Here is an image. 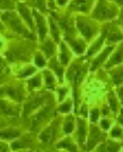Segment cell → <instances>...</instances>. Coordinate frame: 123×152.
Here are the masks:
<instances>
[{"mask_svg":"<svg viewBox=\"0 0 123 152\" xmlns=\"http://www.w3.org/2000/svg\"><path fill=\"white\" fill-rule=\"evenodd\" d=\"M51 15L55 18L60 25V31L65 39L64 42L68 44L71 50L78 56H84L88 48V43L82 37V35L76 29L74 14L66 9L65 12L60 13V14L51 12Z\"/></svg>","mask_w":123,"mask_h":152,"instance_id":"6da1fadb","label":"cell"},{"mask_svg":"<svg viewBox=\"0 0 123 152\" xmlns=\"http://www.w3.org/2000/svg\"><path fill=\"white\" fill-rule=\"evenodd\" d=\"M90 68V58L84 54L79 56L78 58L73 60L69 64V68L66 72V79L72 84L74 100H76V110L79 107V87L84 81V78Z\"/></svg>","mask_w":123,"mask_h":152,"instance_id":"7a4b0ae2","label":"cell"},{"mask_svg":"<svg viewBox=\"0 0 123 152\" xmlns=\"http://www.w3.org/2000/svg\"><path fill=\"white\" fill-rule=\"evenodd\" d=\"M74 18L76 29L88 44L100 34L101 23L91 17L90 14H74Z\"/></svg>","mask_w":123,"mask_h":152,"instance_id":"3957f363","label":"cell"},{"mask_svg":"<svg viewBox=\"0 0 123 152\" xmlns=\"http://www.w3.org/2000/svg\"><path fill=\"white\" fill-rule=\"evenodd\" d=\"M120 8L111 0H97L90 15L99 23H104L117 19Z\"/></svg>","mask_w":123,"mask_h":152,"instance_id":"277c9868","label":"cell"},{"mask_svg":"<svg viewBox=\"0 0 123 152\" xmlns=\"http://www.w3.org/2000/svg\"><path fill=\"white\" fill-rule=\"evenodd\" d=\"M1 20L7 25L9 29L13 31L14 33H17L19 35L23 36L25 38H30L31 41H35L36 37L33 34V32L25 26L27 23L23 21L21 16L14 11H5L1 14Z\"/></svg>","mask_w":123,"mask_h":152,"instance_id":"5b68a950","label":"cell"},{"mask_svg":"<svg viewBox=\"0 0 123 152\" xmlns=\"http://www.w3.org/2000/svg\"><path fill=\"white\" fill-rule=\"evenodd\" d=\"M105 36V45H118L123 42V30L117 19L101 23V30Z\"/></svg>","mask_w":123,"mask_h":152,"instance_id":"8992f818","label":"cell"},{"mask_svg":"<svg viewBox=\"0 0 123 152\" xmlns=\"http://www.w3.org/2000/svg\"><path fill=\"white\" fill-rule=\"evenodd\" d=\"M115 47L116 45H105V47L97 56H95L90 60V68H89V71L95 72V71H98L100 68H102L105 65L106 62H107L108 58L111 56Z\"/></svg>","mask_w":123,"mask_h":152,"instance_id":"52a82bcc","label":"cell"},{"mask_svg":"<svg viewBox=\"0 0 123 152\" xmlns=\"http://www.w3.org/2000/svg\"><path fill=\"white\" fill-rule=\"evenodd\" d=\"M97 0H70L67 10L73 14H90Z\"/></svg>","mask_w":123,"mask_h":152,"instance_id":"ba28073f","label":"cell"},{"mask_svg":"<svg viewBox=\"0 0 123 152\" xmlns=\"http://www.w3.org/2000/svg\"><path fill=\"white\" fill-rule=\"evenodd\" d=\"M31 52L29 50L28 45H20V44H16L13 47H11L7 52V58L9 61L14 62V61H25L28 60L31 56Z\"/></svg>","mask_w":123,"mask_h":152,"instance_id":"9c48e42d","label":"cell"},{"mask_svg":"<svg viewBox=\"0 0 123 152\" xmlns=\"http://www.w3.org/2000/svg\"><path fill=\"white\" fill-rule=\"evenodd\" d=\"M106 140L105 132L99 127H97L95 124H91L89 129V136H88V142L86 144V149L92 150L95 147L99 146L100 142H103Z\"/></svg>","mask_w":123,"mask_h":152,"instance_id":"30bf717a","label":"cell"},{"mask_svg":"<svg viewBox=\"0 0 123 152\" xmlns=\"http://www.w3.org/2000/svg\"><path fill=\"white\" fill-rule=\"evenodd\" d=\"M123 64V42L119 43L118 45H116L115 49L111 52V56L108 58L107 62L105 63V65L103 66L104 70H109L115 66H118Z\"/></svg>","mask_w":123,"mask_h":152,"instance_id":"8fae6325","label":"cell"},{"mask_svg":"<svg viewBox=\"0 0 123 152\" xmlns=\"http://www.w3.org/2000/svg\"><path fill=\"white\" fill-rule=\"evenodd\" d=\"M104 46H105V36H104L103 33L100 32V34L91 43L88 44V48L86 50L85 56L91 60L93 56H97L104 48Z\"/></svg>","mask_w":123,"mask_h":152,"instance_id":"7c38bea8","label":"cell"},{"mask_svg":"<svg viewBox=\"0 0 123 152\" xmlns=\"http://www.w3.org/2000/svg\"><path fill=\"white\" fill-rule=\"evenodd\" d=\"M16 8H17L18 13H19V15L23 19V21L27 23L28 28L33 32V29L35 27L34 17H33V11L29 8L28 4H25V3H21V2H17Z\"/></svg>","mask_w":123,"mask_h":152,"instance_id":"4fadbf2b","label":"cell"},{"mask_svg":"<svg viewBox=\"0 0 123 152\" xmlns=\"http://www.w3.org/2000/svg\"><path fill=\"white\" fill-rule=\"evenodd\" d=\"M33 17H34V20L36 23V28H37V32L38 35H39V39L41 42L44 41L47 36V31H48V27L47 23H46V20L44 16L41 15V13L38 12L37 10H34L33 9Z\"/></svg>","mask_w":123,"mask_h":152,"instance_id":"5bb4252c","label":"cell"},{"mask_svg":"<svg viewBox=\"0 0 123 152\" xmlns=\"http://www.w3.org/2000/svg\"><path fill=\"white\" fill-rule=\"evenodd\" d=\"M45 101V96L44 95H34L32 96L30 99H29L28 101L25 102V107H23V114L27 116L29 115L30 113H32L34 110H36L37 107H39L43 102Z\"/></svg>","mask_w":123,"mask_h":152,"instance_id":"9a60e30c","label":"cell"},{"mask_svg":"<svg viewBox=\"0 0 123 152\" xmlns=\"http://www.w3.org/2000/svg\"><path fill=\"white\" fill-rule=\"evenodd\" d=\"M53 112L54 111H53L52 107H44L41 111L38 112L32 120V130H36L45 120H47V118H49V117L51 118V116L53 115Z\"/></svg>","mask_w":123,"mask_h":152,"instance_id":"2e32d148","label":"cell"},{"mask_svg":"<svg viewBox=\"0 0 123 152\" xmlns=\"http://www.w3.org/2000/svg\"><path fill=\"white\" fill-rule=\"evenodd\" d=\"M106 72L108 74V77L111 79V84L115 87H118L120 86L121 84H123V64L115 66V67L107 70Z\"/></svg>","mask_w":123,"mask_h":152,"instance_id":"e0dca14e","label":"cell"},{"mask_svg":"<svg viewBox=\"0 0 123 152\" xmlns=\"http://www.w3.org/2000/svg\"><path fill=\"white\" fill-rule=\"evenodd\" d=\"M72 52L71 48L68 46L67 43L65 42H60V56L58 60L62 63L63 66H67L71 63V58H72Z\"/></svg>","mask_w":123,"mask_h":152,"instance_id":"ac0fdd59","label":"cell"},{"mask_svg":"<svg viewBox=\"0 0 123 152\" xmlns=\"http://www.w3.org/2000/svg\"><path fill=\"white\" fill-rule=\"evenodd\" d=\"M106 98H107V102H106V103L109 105L111 112H113V114L115 115V116H117V115L119 114V112H120L121 107H122V104H121L120 100H119L118 95H117L116 91L111 89V91L107 93Z\"/></svg>","mask_w":123,"mask_h":152,"instance_id":"d6986e66","label":"cell"},{"mask_svg":"<svg viewBox=\"0 0 123 152\" xmlns=\"http://www.w3.org/2000/svg\"><path fill=\"white\" fill-rule=\"evenodd\" d=\"M122 149L123 148L121 142L107 140L99 145L97 148V152H121Z\"/></svg>","mask_w":123,"mask_h":152,"instance_id":"ffe728a7","label":"cell"},{"mask_svg":"<svg viewBox=\"0 0 123 152\" xmlns=\"http://www.w3.org/2000/svg\"><path fill=\"white\" fill-rule=\"evenodd\" d=\"M76 134H78V142L81 147L84 148L86 135H87V122L84 117L76 118Z\"/></svg>","mask_w":123,"mask_h":152,"instance_id":"44dd1931","label":"cell"},{"mask_svg":"<svg viewBox=\"0 0 123 152\" xmlns=\"http://www.w3.org/2000/svg\"><path fill=\"white\" fill-rule=\"evenodd\" d=\"M3 94L9 96L11 99H13L14 101L17 102H21L23 99V91H21V87L18 86V85H11L8 87H3L1 89Z\"/></svg>","mask_w":123,"mask_h":152,"instance_id":"7402d4cb","label":"cell"},{"mask_svg":"<svg viewBox=\"0 0 123 152\" xmlns=\"http://www.w3.org/2000/svg\"><path fill=\"white\" fill-rule=\"evenodd\" d=\"M40 49L43 51V53L45 54L47 58H51L52 56H54L56 51V43L55 41L51 38H45L43 42H41V45H40Z\"/></svg>","mask_w":123,"mask_h":152,"instance_id":"603a6c76","label":"cell"},{"mask_svg":"<svg viewBox=\"0 0 123 152\" xmlns=\"http://www.w3.org/2000/svg\"><path fill=\"white\" fill-rule=\"evenodd\" d=\"M49 23H50V33H51V37L55 41L56 44H60V35H62V31H60V25L56 21V19L53 17L52 15L49 18Z\"/></svg>","mask_w":123,"mask_h":152,"instance_id":"cb8c5ba5","label":"cell"},{"mask_svg":"<svg viewBox=\"0 0 123 152\" xmlns=\"http://www.w3.org/2000/svg\"><path fill=\"white\" fill-rule=\"evenodd\" d=\"M55 122H53L51 124L50 127L46 128L39 135V138L40 140H43L44 142H52V140L55 137V134H56V126H55Z\"/></svg>","mask_w":123,"mask_h":152,"instance_id":"d4e9b609","label":"cell"},{"mask_svg":"<svg viewBox=\"0 0 123 152\" xmlns=\"http://www.w3.org/2000/svg\"><path fill=\"white\" fill-rule=\"evenodd\" d=\"M49 67L55 71L56 76L60 78V81H63L64 68H63L62 63H60V60H58L57 58H55V56H52V58H51L50 63H49Z\"/></svg>","mask_w":123,"mask_h":152,"instance_id":"484cf974","label":"cell"},{"mask_svg":"<svg viewBox=\"0 0 123 152\" xmlns=\"http://www.w3.org/2000/svg\"><path fill=\"white\" fill-rule=\"evenodd\" d=\"M0 111L7 116H17L19 113L17 107L11 105L7 101H0Z\"/></svg>","mask_w":123,"mask_h":152,"instance_id":"4316f807","label":"cell"},{"mask_svg":"<svg viewBox=\"0 0 123 152\" xmlns=\"http://www.w3.org/2000/svg\"><path fill=\"white\" fill-rule=\"evenodd\" d=\"M76 122V119L74 118L73 115H68V116H66L65 120H64V126H63L64 132H65L66 134H70L71 132L74 130Z\"/></svg>","mask_w":123,"mask_h":152,"instance_id":"83f0119b","label":"cell"},{"mask_svg":"<svg viewBox=\"0 0 123 152\" xmlns=\"http://www.w3.org/2000/svg\"><path fill=\"white\" fill-rule=\"evenodd\" d=\"M20 136V131L16 129H5L0 130V138L3 140H13Z\"/></svg>","mask_w":123,"mask_h":152,"instance_id":"f1b7e54d","label":"cell"},{"mask_svg":"<svg viewBox=\"0 0 123 152\" xmlns=\"http://www.w3.org/2000/svg\"><path fill=\"white\" fill-rule=\"evenodd\" d=\"M27 4L32 7L34 10H37L40 13H47L46 0H28Z\"/></svg>","mask_w":123,"mask_h":152,"instance_id":"f546056e","label":"cell"},{"mask_svg":"<svg viewBox=\"0 0 123 152\" xmlns=\"http://www.w3.org/2000/svg\"><path fill=\"white\" fill-rule=\"evenodd\" d=\"M57 148H63V149H66L70 152H76V144L72 142L71 138H65V140H60L57 144Z\"/></svg>","mask_w":123,"mask_h":152,"instance_id":"4dcf8cb0","label":"cell"},{"mask_svg":"<svg viewBox=\"0 0 123 152\" xmlns=\"http://www.w3.org/2000/svg\"><path fill=\"white\" fill-rule=\"evenodd\" d=\"M111 137L115 138V140H123V126L118 124H116L111 130Z\"/></svg>","mask_w":123,"mask_h":152,"instance_id":"1f68e13d","label":"cell"},{"mask_svg":"<svg viewBox=\"0 0 123 152\" xmlns=\"http://www.w3.org/2000/svg\"><path fill=\"white\" fill-rule=\"evenodd\" d=\"M43 75H44V78H45L46 87L50 89L54 88L55 87V78L53 77V75L49 70H45Z\"/></svg>","mask_w":123,"mask_h":152,"instance_id":"d6a6232c","label":"cell"},{"mask_svg":"<svg viewBox=\"0 0 123 152\" xmlns=\"http://www.w3.org/2000/svg\"><path fill=\"white\" fill-rule=\"evenodd\" d=\"M71 107H72V100L70 98H68L67 100H65L64 102H62L58 107V111L60 113H69L71 111Z\"/></svg>","mask_w":123,"mask_h":152,"instance_id":"836d02e7","label":"cell"},{"mask_svg":"<svg viewBox=\"0 0 123 152\" xmlns=\"http://www.w3.org/2000/svg\"><path fill=\"white\" fill-rule=\"evenodd\" d=\"M40 84H41V78H40V76H35L29 80V87L31 89L37 88V87L40 86Z\"/></svg>","mask_w":123,"mask_h":152,"instance_id":"e575fe53","label":"cell"},{"mask_svg":"<svg viewBox=\"0 0 123 152\" xmlns=\"http://www.w3.org/2000/svg\"><path fill=\"white\" fill-rule=\"evenodd\" d=\"M89 115H90V120L92 124H95L98 121L99 118L101 116V110L98 109V107H95V109H91L90 112H89Z\"/></svg>","mask_w":123,"mask_h":152,"instance_id":"d590c367","label":"cell"},{"mask_svg":"<svg viewBox=\"0 0 123 152\" xmlns=\"http://www.w3.org/2000/svg\"><path fill=\"white\" fill-rule=\"evenodd\" d=\"M30 144L31 142H29V140H16V142H14L12 144V148L14 150L15 149H21V148H27V147H29L30 146Z\"/></svg>","mask_w":123,"mask_h":152,"instance_id":"8d00e7d4","label":"cell"},{"mask_svg":"<svg viewBox=\"0 0 123 152\" xmlns=\"http://www.w3.org/2000/svg\"><path fill=\"white\" fill-rule=\"evenodd\" d=\"M34 62H35V64L38 67H44V66L46 65L45 58H44V56L40 53L39 51H37V52L34 54Z\"/></svg>","mask_w":123,"mask_h":152,"instance_id":"74e56055","label":"cell"},{"mask_svg":"<svg viewBox=\"0 0 123 152\" xmlns=\"http://www.w3.org/2000/svg\"><path fill=\"white\" fill-rule=\"evenodd\" d=\"M100 127L103 131H107L111 127V120L108 119V117H103L100 121Z\"/></svg>","mask_w":123,"mask_h":152,"instance_id":"f35d334b","label":"cell"},{"mask_svg":"<svg viewBox=\"0 0 123 152\" xmlns=\"http://www.w3.org/2000/svg\"><path fill=\"white\" fill-rule=\"evenodd\" d=\"M34 72H35V68L34 67H25V69L20 71L18 76H19V78H25V77H30Z\"/></svg>","mask_w":123,"mask_h":152,"instance_id":"ab89813d","label":"cell"},{"mask_svg":"<svg viewBox=\"0 0 123 152\" xmlns=\"http://www.w3.org/2000/svg\"><path fill=\"white\" fill-rule=\"evenodd\" d=\"M57 93H58V101L62 102L64 99L66 98V96H67L68 88H67V87H65V86H60V87H58Z\"/></svg>","mask_w":123,"mask_h":152,"instance_id":"60d3db41","label":"cell"},{"mask_svg":"<svg viewBox=\"0 0 123 152\" xmlns=\"http://www.w3.org/2000/svg\"><path fill=\"white\" fill-rule=\"evenodd\" d=\"M116 93H117V95H118V98L123 107V84H121L120 86L116 87Z\"/></svg>","mask_w":123,"mask_h":152,"instance_id":"b9f144b4","label":"cell"},{"mask_svg":"<svg viewBox=\"0 0 123 152\" xmlns=\"http://www.w3.org/2000/svg\"><path fill=\"white\" fill-rule=\"evenodd\" d=\"M8 71H9L8 66L5 65V63H4V61H3V60H1V58H0V76H2V75L7 74Z\"/></svg>","mask_w":123,"mask_h":152,"instance_id":"7bdbcfd3","label":"cell"},{"mask_svg":"<svg viewBox=\"0 0 123 152\" xmlns=\"http://www.w3.org/2000/svg\"><path fill=\"white\" fill-rule=\"evenodd\" d=\"M117 21L119 23L121 29L123 30V8H120V12H119V15L117 17Z\"/></svg>","mask_w":123,"mask_h":152,"instance_id":"ee69618b","label":"cell"},{"mask_svg":"<svg viewBox=\"0 0 123 152\" xmlns=\"http://www.w3.org/2000/svg\"><path fill=\"white\" fill-rule=\"evenodd\" d=\"M55 2H56V5H58V7H60V8H64V7L69 4L70 0H56Z\"/></svg>","mask_w":123,"mask_h":152,"instance_id":"f6af8a7d","label":"cell"},{"mask_svg":"<svg viewBox=\"0 0 123 152\" xmlns=\"http://www.w3.org/2000/svg\"><path fill=\"white\" fill-rule=\"evenodd\" d=\"M117 119H118L119 124H122V126H123V107H121L120 112H119V114L117 115Z\"/></svg>","mask_w":123,"mask_h":152,"instance_id":"bcb514c9","label":"cell"},{"mask_svg":"<svg viewBox=\"0 0 123 152\" xmlns=\"http://www.w3.org/2000/svg\"><path fill=\"white\" fill-rule=\"evenodd\" d=\"M111 1H114L119 8H123V0H111Z\"/></svg>","mask_w":123,"mask_h":152,"instance_id":"7dc6e473","label":"cell"},{"mask_svg":"<svg viewBox=\"0 0 123 152\" xmlns=\"http://www.w3.org/2000/svg\"><path fill=\"white\" fill-rule=\"evenodd\" d=\"M0 152H7V148L2 144H0Z\"/></svg>","mask_w":123,"mask_h":152,"instance_id":"c3c4849f","label":"cell"},{"mask_svg":"<svg viewBox=\"0 0 123 152\" xmlns=\"http://www.w3.org/2000/svg\"><path fill=\"white\" fill-rule=\"evenodd\" d=\"M54 1H55V0H49V4H50L51 9H54V7H55V5H54Z\"/></svg>","mask_w":123,"mask_h":152,"instance_id":"681fc988","label":"cell"},{"mask_svg":"<svg viewBox=\"0 0 123 152\" xmlns=\"http://www.w3.org/2000/svg\"><path fill=\"white\" fill-rule=\"evenodd\" d=\"M2 28H3V27L1 26V23H0V29H2Z\"/></svg>","mask_w":123,"mask_h":152,"instance_id":"f907efd6","label":"cell"},{"mask_svg":"<svg viewBox=\"0 0 123 152\" xmlns=\"http://www.w3.org/2000/svg\"><path fill=\"white\" fill-rule=\"evenodd\" d=\"M121 144H122V148H123V140H122V142H121Z\"/></svg>","mask_w":123,"mask_h":152,"instance_id":"816d5d0a","label":"cell"},{"mask_svg":"<svg viewBox=\"0 0 123 152\" xmlns=\"http://www.w3.org/2000/svg\"><path fill=\"white\" fill-rule=\"evenodd\" d=\"M122 152H123V151H122Z\"/></svg>","mask_w":123,"mask_h":152,"instance_id":"f5cc1de1","label":"cell"}]
</instances>
